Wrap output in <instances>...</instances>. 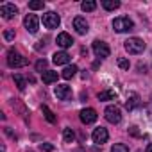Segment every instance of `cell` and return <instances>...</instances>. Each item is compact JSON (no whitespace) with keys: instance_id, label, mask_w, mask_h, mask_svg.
Listing matches in <instances>:
<instances>
[{"instance_id":"obj_1","label":"cell","mask_w":152,"mask_h":152,"mask_svg":"<svg viewBox=\"0 0 152 152\" xmlns=\"http://www.w3.org/2000/svg\"><path fill=\"white\" fill-rule=\"evenodd\" d=\"M145 41L141 39V38H129V39H125L124 41V48L129 52V54H141L143 50H145Z\"/></svg>"},{"instance_id":"obj_2","label":"cell","mask_w":152,"mask_h":152,"mask_svg":"<svg viewBox=\"0 0 152 152\" xmlns=\"http://www.w3.org/2000/svg\"><path fill=\"white\" fill-rule=\"evenodd\" d=\"M113 29H115L116 32H129V31L134 29V23H132V20L127 18V16H118V18L113 20Z\"/></svg>"},{"instance_id":"obj_3","label":"cell","mask_w":152,"mask_h":152,"mask_svg":"<svg viewBox=\"0 0 152 152\" xmlns=\"http://www.w3.org/2000/svg\"><path fill=\"white\" fill-rule=\"evenodd\" d=\"M7 64L11 68H23V66H27V59L22 54H18L16 50H9L7 52Z\"/></svg>"},{"instance_id":"obj_4","label":"cell","mask_w":152,"mask_h":152,"mask_svg":"<svg viewBox=\"0 0 152 152\" xmlns=\"http://www.w3.org/2000/svg\"><path fill=\"white\" fill-rule=\"evenodd\" d=\"M41 20H43V25H45L47 29H57V27H59V23H61L59 15H57V13H54V11L45 13Z\"/></svg>"},{"instance_id":"obj_5","label":"cell","mask_w":152,"mask_h":152,"mask_svg":"<svg viewBox=\"0 0 152 152\" xmlns=\"http://www.w3.org/2000/svg\"><path fill=\"white\" fill-rule=\"evenodd\" d=\"M23 27L27 29V32L36 34L38 29H39V20H38V16H36V15H27V16L23 18Z\"/></svg>"},{"instance_id":"obj_6","label":"cell","mask_w":152,"mask_h":152,"mask_svg":"<svg viewBox=\"0 0 152 152\" xmlns=\"http://www.w3.org/2000/svg\"><path fill=\"white\" fill-rule=\"evenodd\" d=\"M104 115H106V120L109 124H120V120H122V113L116 106H107Z\"/></svg>"},{"instance_id":"obj_7","label":"cell","mask_w":152,"mask_h":152,"mask_svg":"<svg viewBox=\"0 0 152 152\" xmlns=\"http://www.w3.org/2000/svg\"><path fill=\"white\" fill-rule=\"evenodd\" d=\"M93 52H95L97 57H109V54H111L107 43H104V41H100V39H95V41H93Z\"/></svg>"},{"instance_id":"obj_8","label":"cell","mask_w":152,"mask_h":152,"mask_svg":"<svg viewBox=\"0 0 152 152\" xmlns=\"http://www.w3.org/2000/svg\"><path fill=\"white\" fill-rule=\"evenodd\" d=\"M79 116H81V122L83 124H93V122H97V111L95 109H91V107H86V109H83L81 113H79Z\"/></svg>"},{"instance_id":"obj_9","label":"cell","mask_w":152,"mask_h":152,"mask_svg":"<svg viewBox=\"0 0 152 152\" xmlns=\"http://www.w3.org/2000/svg\"><path fill=\"white\" fill-rule=\"evenodd\" d=\"M0 15H2L6 20H11L18 15V7L15 4H2L0 6Z\"/></svg>"},{"instance_id":"obj_10","label":"cell","mask_w":152,"mask_h":152,"mask_svg":"<svg viewBox=\"0 0 152 152\" xmlns=\"http://www.w3.org/2000/svg\"><path fill=\"white\" fill-rule=\"evenodd\" d=\"M54 93H56V97L59 100H68L72 97V88L66 86V84H57L56 90H54Z\"/></svg>"},{"instance_id":"obj_11","label":"cell","mask_w":152,"mask_h":152,"mask_svg":"<svg viewBox=\"0 0 152 152\" xmlns=\"http://www.w3.org/2000/svg\"><path fill=\"white\" fill-rule=\"evenodd\" d=\"M91 138H93V141H95V143H99V145L106 143V141H107V138H109V134H107V129H104V127H97V129L93 131Z\"/></svg>"},{"instance_id":"obj_12","label":"cell","mask_w":152,"mask_h":152,"mask_svg":"<svg viewBox=\"0 0 152 152\" xmlns=\"http://www.w3.org/2000/svg\"><path fill=\"white\" fill-rule=\"evenodd\" d=\"M73 29L77 31L79 34H86V32L90 31V25H88L86 18H83V16H77V18L73 20Z\"/></svg>"},{"instance_id":"obj_13","label":"cell","mask_w":152,"mask_h":152,"mask_svg":"<svg viewBox=\"0 0 152 152\" xmlns=\"http://www.w3.org/2000/svg\"><path fill=\"white\" fill-rule=\"evenodd\" d=\"M57 45L61 48H68V47L73 45V38L68 32H61V34H57Z\"/></svg>"},{"instance_id":"obj_14","label":"cell","mask_w":152,"mask_h":152,"mask_svg":"<svg viewBox=\"0 0 152 152\" xmlns=\"http://www.w3.org/2000/svg\"><path fill=\"white\" fill-rule=\"evenodd\" d=\"M52 63L57 64V66H59V64H68V63H70V54L64 52V50H63V52H56V54L52 56Z\"/></svg>"},{"instance_id":"obj_15","label":"cell","mask_w":152,"mask_h":152,"mask_svg":"<svg viewBox=\"0 0 152 152\" xmlns=\"http://www.w3.org/2000/svg\"><path fill=\"white\" fill-rule=\"evenodd\" d=\"M138 104H140V95L134 93V91H131L129 97H127V102H125V109H127V111H132Z\"/></svg>"},{"instance_id":"obj_16","label":"cell","mask_w":152,"mask_h":152,"mask_svg":"<svg viewBox=\"0 0 152 152\" xmlns=\"http://www.w3.org/2000/svg\"><path fill=\"white\" fill-rule=\"evenodd\" d=\"M77 72H79V68H77V66H75V64H68V66H64V70L61 72V77L68 81V79H72V77H73V75H75V73H77Z\"/></svg>"},{"instance_id":"obj_17","label":"cell","mask_w":152,"mask_h":152,"mask_svg":"<svg viewBox=\"0 0 152 152\" xmlns=\"http://www.w3.org/2000/svg\"><path fill=\"white\" fill-rule=\"evenodd\" d=\"M41 79H43V83H45V84H52V83H56V81H57V72L47 70V72H43V73H41Z\"/></svg>"},{"instance_id":"obj_18","label":"cell","mask_w":152,"mask_h":152,"mask_svg":"<svg viewBox=\"0 0 152 152\" xmlns=\"http://www.w3.org/2000/svg\"><path fill=\"white\" fill-rule=\"evenodd\" d=\"M116 97V93L113 91V90H106V91H99V95H97V99L100 100V102H104V100H113Z\"/></svg>"},{"instance_id":"obj_19","label":"cell","mask_w":152,"mask_h":152,"mask_svg":"<svg viewBox=\"0 0 152 152\" xmlns=\"http://www.w3.org/2000/svg\"><path fill=\"white\" fill-rule=\"evenodd\" d=\"M102 7L106 11H115V9L120 7V2L118 0H102Z\"/></svg>"},{"instance_id":"obj_20","label":"cell","mask_w":152,"mask_h":152,"mask_svg":"<svg viewBox=\"0 0 152 152\" xmlns=\"http://www.w3.org/2000/svg\"><path fill=\"white\" fill-rule=\"evenodd\" d=\"M81 9L84 13H91V11L97 9V2H93V0H84V2L81 4Z\"/></svg>"},{"instance_id":"obj_21","label":"cell","mask_w":152,"mask_h":152,"mask_svg":"<svg viewBox=\"0 0 152 152\" xmlns=\"http://www.w3.org/2000/svg\"><path fill=\"white\" fill-rule=\"evenodd\" d=\"M41 111H43V116L47 118V122H50V124L56 122V115L52 113V109H50L48 106H41Z\"/></svg>"},{"instance_id":"obj_22","label":"cell","mask_w":152,"mask_h":152,"mask_svg":"<svg viewBox=\"0 0 152 152\" xmlns=\"http://www.w3.org/2000/svg\"><path fill=\"white\" fill-rule=\"evenodd\" d=\"M13 79H15V83H16L18 90H20V91H23V90H25V86H27V81L22 77L20 73H15V77H13Z\"/></svg>"},{"instance_id":"obj_23","label":"cell","mask_w":152,"mask_h":152,"mask_svg":"<svg viewBox=\"0 0 152 152\" xmlns=\"http://www.w3.org/2000/svg\"><path fill=\"white\" fill-rule=\"evenodd\" d=\"M63 138H64V141H66V143H72V141L75 140V132H73V129L66 127V129L63 131Z\"/></svg>"},{"instance_id":"obj_24","label":"cell","mask_w":152,"mask_h":152,"mask_svg":"<svg viewBox=\"0 0 152 152\" xmlns=\"http://www.w3.org/2000/svg\"><path fill=\"white\" fill-rule=\"evenodd\" d=\"M43 7H45V2H43V0H32V2H29V9H32V11L43 9Z\"/></svg>"},{"instance_id":"obj_25","label":"cell","mask_w":152,"mask_h":152,"mask_svg":"<svg viewBox=\"0 0 152 152\" xmlns=\"http://www.w3.org/2000/svg\"><path fill=\"white\" fill-rule=\"evenodd\" d=\"M111 152H129V147L125 143H115L111 147Z\"/></svg>"},{"instance_id":"obj_26","label":"cell","mask_w":152,"mask_h":152,"mask_svg":"<svg viewBox=\"0 0 152 152\" xmlns=\"http://www.w3.org/2000/svg\"><path fill=\"white\" fill-rule=\"evenodd\" d=\"M118 66L122 68V70H129V66H131V63L125 59V57H118Z\"/></svg>"},{"instance_id":"obj_27","label":"cell","mask_w":152,"mask_h":152,"mask_svg":"<svg viewBox=\"0 0 152 152\" xmlns=\"http://www.w3.org/2000/svg\"><path fill=\"white\" fill-rule=\"evenodd\" d=\"M47 64H48V63H47V61H45V59H39V61H38V63H36V70H38V72H41V73H43V70H45V68H47ZM45 72H47V70H45Z\"/></svg>"},{"instance_id":"obj_28","label":"cell","mask_w":152,"mask_h":152,"mask_svg":"<svg viewBox=\"0 0 152 152\" xmlns=\"http://www.w3.org/2000/svg\"><path fill=\"white\" fill-rule=\"evenodd\" d=\"M39 148H41L43 152H54V145H50V143H41Z\"/></svg>"},{"instance_id":"obj_29","label":"cell","mask_w":152,"mask_h":152,"mask_svg":"<svg viewBox=\"0 0 152 152\" xmlns=\"http://www.w3.org/2000/svg\"><path fill=\"white\" fill-rule=\"evenodd\" d=\"M4 38H6L7 41H13V39H15V31H6V32H4Z\"/></svg>"},{"instance_id":"obj_30","label":"cell","mask_w":152,"mask_h":152,"mask_svg":"<svg viewBox=\"0 0 152 152\" xmlns=\"http://www.w3.org/2000/svg\"><path fill=\"white\" fill-rule=\"evenodd\" d=\"M129 132H131L132 136H140V132H138V127H136V125H132V127L129 129Z\"/></svg>"},{"instance_id":"obj_31","label":"cell","mask_w":152,"mask_h":152,"mask_svg":"<svg viewBox=\"0 0 152 152\" xmlns=\"http://www.w3.org/2000/svg\"><path fill=\"white\" fill-rule=\"evenodd\" d=\"M145 152H152V143H148V145H147V148H145Z\"/></svg>"},{"instance_id":"obj_32","label":"cell","mask_w":152,"mask_h":152,"mask_svg":"<svg viewBox=\"0 0 152 152\" xmlns=\"http://www.w3.org/2000/svg\"><path fill=\"white\" fill-rule=\"evenodd\" d=\"M75 152H83V150H81V148H79V150H75Z\"/></svg>"}]
</instances>
